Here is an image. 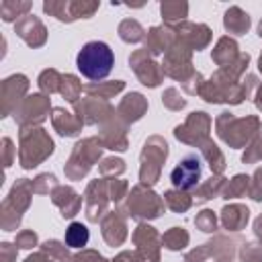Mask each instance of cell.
<instances>
[{
	"label": "cell",
	"instance_id": "cell-1",
	"mask_svg": "<svg viewBox=\"0 0 262 262\" xmlns=\"http://www.w3.org/2000/svg\"><path fill=\"white\" fill-rule=\"evenodd\" d=\"M76 66L78 72L88 78V80H104L113 66H115V55L113 49L104 41H88L76 55Z\"/></svg>",
	"mask_w": 262,
	"mask_h": 262
},
{
	"label": "cell",
	"instance_id": "cell-2",
	"mask_svg": "<svg viewBox=\"0 0 262 262\" xmlns=\"http://www.w3.org/2000/svg\"><path fill=\"white\" fill-rule=\"evenodd\" d=\"M201 176H203V160L199 154H186L178 166L172 170L170 174V180L176 188L180 190H188V188H194L199 182H201Z\"/></svg>",
	"mask_w": 262,
	"mask_h": 262
},
{
	"label": "cell",
	"instance_id": "cell-3",
	"mask_svg": "<svg viewBox=\"0 0 262 262\" xmlns=\"http://www.w3.org/2000/svg\"><path fill=\"white\" fill-rule=\"evenodd\" d=\"M88 239H90V233H88V227L84 223L74 221V223L68 225V229H66V244L70 248H82V246L88 244Z\"/></svg>",
	"mask_w": 262,
	"mask_h": 262
}]
</instances>
